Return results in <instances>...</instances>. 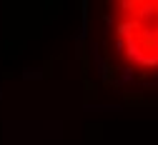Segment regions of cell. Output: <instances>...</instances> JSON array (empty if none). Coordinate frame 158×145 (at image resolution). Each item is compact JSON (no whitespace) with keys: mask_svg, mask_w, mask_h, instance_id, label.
<instances>
[{"mask_svg":"<svg viewBox=\"0 0 158 145\" xmlns=\"http://www.w3.org/2000/svg\"><path fill=\"white\" fill-rule=\"evenodd\" d=\"M113 45L128 68L158 70V3L113 5Z\"/></svg>","mask_w":158,"mask_h":145,"instance_id":"6da1fadb","label":"cell"}]
</instances>
